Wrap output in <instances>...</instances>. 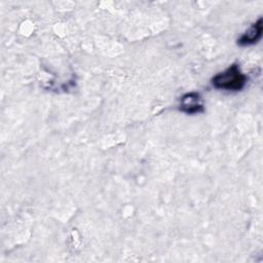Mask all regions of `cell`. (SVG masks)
Segmentation results:
<instances>
[{
    "label": "cell",
    "mask_w": 263,
    "mask_h": 263,
    "mask_svg": "<svg viewBox=\"0 0 263 263\" xmlns=\"http://www.w3.org/2000/svg\"><path fill=\"white\" fill-rule=\"evenodd\" d=\"M179 109L180 111L189 115L203 112L204 107L200 95L196 91H190L183 95L180 98Z\"/></svg>",
    "instance_id": "cell-2"
},
{
    "label": "cell",
    "mask_w": 263,
    "mask_h": 263,
    "mask_svg": "<svg viewBox=\"0 0 263 263\" xmlns=\"http://www.w3.org/2000/svg\"><path fill=\"white\" fill-rule=\"evenodd\" d=\"M263 33V18L260 17L256 23L252 24L249 29L237 39V44L240 46L253 45L257 43Z\"/></svg>",
    "instance_id": "cell-3"
},
{
    "label": "cell",
    "mask_w": 263,
    "mask_h": 263,
    "mask_svg": "<svg viewBox=\"0 0 263 263\" xmlns=\"http://www.w3.org/2000/svg\"><path fill=\"white\" fill-rule=\"evenodd\" d=\"M247 76L241 72L237 64L229 66L225 71L218 73L212 78V84L217 89L239 91L247 83Z\"/></svg>",
    "instance_id": "cell-1"
}]
</instances>
